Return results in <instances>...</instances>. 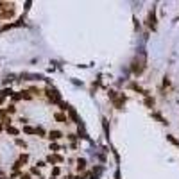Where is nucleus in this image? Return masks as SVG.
Instances as JSON below:
<instances>
[{
    "label": "nucleus",
    "instance_id": "7",
    "mask_svg": "<svg viewBox=\"0 0 179 179\" xmlns=\"http://www.w3.org/2000/svg\"><path fill=\"white\" fill-rule=\"evenodd\" d=\"M61 174H63V168L59 167V165H56V167L50 168V177H59Z\"/></svg>",
    "mask_w": 179,
    "mask_h": 179
},
{
    "label": "nucleus",
    "instance_id": "11",
    "mask_svg": "<svg viewBox=\"0 0 179 179\" xmlns=\"http://www.w3.org/2000/svg\"><path fill=\"white\" fill-rule=\"evenodd\" d=\"M27 91H29V93H31L32 97H34V95H38V97H39V95H41V90H39V88H38V86H31V88H29Z\"/></svg>",
    "mask_w": 179,
    "mask_h": 179
},
{
    "label": "nucleus",
    "instance_id": "26",
    "mask_svg": "<svg viewBox=\"0 0 179 179\" xmlns=\"http://www.w3.org/2000/svg\"><path fill=\"white\" fill-rule=\"evenodd\" d=\"M0 179H9V177H5V176H0Z\"/></svg>",
    "mask_w": 179,
    "mask_h": 179
},
{
    "label": "nucleus",
    "instance_id": "15",
    "mask_svg": "<svg viewBox=\"0 0 179 179\" xmlns=\"http://www.w3.org/2000/svg\"><path fill=\"white\" fill-rule=\"evenodd\" d=\"M27 161H29V154H23V152H22V154L18 156V163L23 165V163H27Z\"/></svg>",
    "mask_w": 179,
    "mask_h": 179
},
{
    "label": "nucleus",
    "instance_id": "21",
    "mask_svg": "<svg viewBox=\"0 0 179 179\" xmlns=\"http://www.w3.org/2000/svg\"><path fill=\"white\" fill-rule=\"evenodd\" d=\"M11 98H13L15 102H16V100H22V93H13V95H11Z\"/></svg>",
    "mask_w": 179,
    "mask_h": 179
},
{
    "label": "nucleus",
    "instance_id": "4",
    "mask_svg": "<svg viewBox=\"0 0 179 179\" xmlns=\"http://www.w3.org/2000/svg\"><path fill=\"white\" fill-rule=\"evenodd\" d=\"M52 118H54L57 124H63V125H68V124H70V120H68V116H66V113H61V111H54Z\"/></svg>",
    "mask_w": 179,
    "mask_h": 179
},
{
    "label": "nucleus",
    "instance_id": "3",
    "mask_svg": "<svg viewBox=\"0 0 179 179\" xmlns=\"http://www.w3.org/2000/svg\"><path fill=\"white\" fill-rule=\"evenodd\" d=\"M47 138L50 142H59V140H63V138H65V132L61 129H50L47 132Z\"/></svg>",
    "mask_w": 179,
    "mask_h": 179
},
{
    "label": "nucleus",
    "instance_id": "18",
    "mask_svg": "<svg viewBox=\"0 0 179 179\" xmlns=\"http://www.w3.org/2000/svg\"><path fill=\"white\" fill-rule=\"evenodd\" d=\"M68 109H70V106H68V104H65V102H59V111H61V113H66Z\"/></svg>",
    "mask_w": 179,
    "mask_h": 179
},
{
    "label": "nucleus",
    "instance_id": "13",
    "mask_svg": "<svg viewBox=\"0 0 179 179\" xmlns=\"http://www.w3.org/2000/svg\"><path fill=\"white\" fill-rule=\"evenodd\" d=\"M65 136H66V140H68V142H72V143L79 140V134H75V132H70V134H65Z\"/></svg>",
    "mask_w": 179,
    "mask_h": 179
},
{
    "label": "nucleus",
    "instance_id": "5",
    "mask_svg": "<svg viewBox=\"0 0 179 179\" xmlns=\"http://www.w3.org/2000/svg\"><path fill=\"white\" fill-rule=\"evenodd\" d=\"M49 149L52 150V154H56V152H61V150H66V147H63V145H61V143H57V142H50Z\"/></svg>",
    "mask_w": 179,
    "mask_h": 179
},
{
    "label": "nucleus",
    "instance_id": "12",
    "mask_svg": "<svg viewBox=\"0 0 179 179\" xmlns=\"http://www.w3.org/2000/svg\"><path fill=\"white\" fill-rule=\"evenodd\" d=\"M22 131L25 132V134H34V127H32V125H23V127H22Z\"/></svg>",
    "mask_w": 179,
    "mask_h": 179
},
{
    "label": "nucleus",
    "instance_id": "25",
    "mask_svg": "<svg viewBox=\"0 0 179 179\" xmlns=\"http://www.w3.org/2000/svg\"><path fill=\"white\" fill-rule=\"evenodd\" d=\"M4 129H5V127H4V124H2V122H0V131H4Z\"/></svg>",
    "mask_w": 179,
    "mask_h": 179
},
{
    "label": "nucleus",
    "instance_id": "14",
    "mask_svg": "<svg viewBox=\"0 0 179 179\" xmlns=\"http://www.w3.org/2000/svg\"><path fill=\"white\" fill-rule=\"evenodd\" d=\"M15 143L18 145V147H22V149H27V142L22 140V138H15Z\"/></svg>",
    "mask_w": 179,
    "mask_h": 179
},
{
    "label": "nucleus",
    "instance_id": "1",
    "mask_svg": "<svg viewBox=\"0 0 179 179\" xmlns=\"http://www.w3.org/2000/svg\"><path fill=\"white\" fill-rule=\"evenodd\" d=\"M65 161H66V158H65L63 154H59V152H56V154H52V152H50V154L47 156V163L54 165V167H56V165H61V163H65Z\"/></svg>",
    "mask_w": 179,
    "mask_h": 179
},
{
    "label": "nucleus",
    "instance_id": "27",
    "mask_svg": "<svg viewBox=\"0 0 179 179\" xmlns=\"http://www.w3.org/2000/svg\"><path fill=\"white\" fill-rule=\"evenodd\" d=\"M50 179H57V177H50Z\"/></svg>",
    "mask_w": 179,
    "mask_h": 179
},
{
    "label": "nucleus",
    "instance_id": "22",
    "mask_svg": "<svg viewBox=\"0 0 179 179\" xmlns=\"http://www.w3.org/2000/svg\"><path fill=\"white\" fill-rule=\"evenodd\" d=\"M145 104H147V106H150V108H152V106H154V100H150V98H147V100H145Z\"/></svg>",
    "mask_w": 179,
    "mask_h": 179
},
{
    "label": "nucleus",
    "instance_id": "20",
    "mask_svg": "<svg viewBox=\"0 0 179 179\" xmlns=\"http://www.w3.org/2000/svg\"><path fill=\"white\" fill-rule=\"evenodd\" d=\"M32 176H31V172H22L20 174V179H31Z\"/></svg>",
    "mask_w": 179,
    "mask_h": 179
},
{
    "label": "nucleus",
    "instance_id": "9",
    "mask_svg": "<svg viewBox=\"0 0 179 179\" xmlns=\"http://www.w3.org/2000/svg\"><path fill=\"white\" fill-rule=\"evenodd\" d=\"M13 15H15L13 9H5V11L0 13V20H9V18H13Z\"/></svg>",
    "mask_w": 179,
    "mask_h": 179
},
{
    "label": "nucleus",
    "instance_id": "6",
    "mask_svg": "<svg viewBox=\"0 0 179 179\" xmlns=\"http://www.w3.org/2000/svg\"><path fill=\"white\" fill-rule=\"evenodd\" d=\"M75 163H77V165H75L77 172H84V170H86V160H84V158H79Z\"/></svg>",
    "mask_w": 179,
    "mask_h": 179
},
{
    "label": "nucleus",
    "instance_id": "2",
    "mask_svg": "<svg viewBox=\"0 0 179 179\" xmlns=\"http://www.w3.org/2000/svg\"><path fill=\"white\" fill-rule=\"evenodd\" d=\"M45 95H47L49 102H52V104H59V102H61V95H59L54 88H47V90H45Z\"/></svg>",
    "mask_w": 179,
    "mask_h": 179
},
{
    "label": "nucleus",
    "instance_id": "19",
    "mask_svg": "<svg viewBox=\"0 0 179 179\" xmlns=\"http://www.w3.org/2000/svg\"><path fill=\"white\" fill-rule=\"evenodd\" d=\"M20 93H22V98H23V100H31V98H32V95L29 93V91H20Z\"/></svg>",
    "mask_w": 179,
    "mask_h": 179
},
{
    "label": "nucleus",
    "instance_id": "10",
    "mask_svg": "<svg viewBox=\"0 0 179 179\" xmlns=\"http://www.w3.org/2000/svg\"><path fill=\"white\" fill-rule=\"evenodd\" d=\"M34 134H38L39 138H47V131H45L41 125H38V127H34Z\"/></svg>",
    "mask_w": 179,
    "mask_h": 179
},
{
    "label": "nucleus",
    "instance_id": "24",
    "mask_svg": "<svg viewBox=\"0 0 179 179\" xmlns=\"http://www.w3.org/2000/svg\"><path fill=\"white\" fill-rule=\"evenodd\" d=\"M4 98H5V95L2 93V91H0V104H4Z\"/></svg>",
    "mask_w": 179,
    "mask_h": 179
},
{
    "label": "nucleus",
    "instance_id": "8",
    "mask_svg": "<svg viewBox=\"0 0 179 179\" xmlns=\"http://www.w3.org/2000/svg\"><path fill=\"white\" fill-rule=\"evenodd\" d=\"M5 132H7V134H11V136H15V138H18L20 129H18V127H15V125H9V127H5Z\"/></svg>",
    "mask_w": 179,
    "mask_h": 179
},
{
    "label": "nucleus",
    "instance_id": "23",
    "mask_svg": "<svg viewBox=\"0 0 179 179\" xmlns=\"http://www.w3.org/2000/svg\"><path fill=\"white\" fill-rule=\"evenodd\" d=\"M5 7H7V4H4V2H0V11H4Z\"/></svg>",
    "mask_w": 179,
    "mask_h": 179
},
{
    "label": "nucleus",
    "instance_id": "17",
    "mask_svg": "<svg viewBox=\"0 0 179 179\" xmlns=\"http://www.w3.org/2000/svg\"><path fill=\"white\" fill-rule=\"evenodd\" d=\"M31 176H39V177H41V168H38V167H31Z\"/></svg>",
    "mask_w": 179,
    "mask_h": 179
},
{
    "label": "nucleus",
    "instance_id": "16",
    "mask_svg": "<svg viewBox=\"0 0 179 179\" xmlns=\"http://www.w3.org/2000/svg\"><path fill=\"white\" fill-rule=\"evenodd\" d=\"M5 111H7V115H15L16 113V106L15 104H9L7 108H5Z\"/></svg>",
    "mask_w": 179,
    "mask_h": 179
}]
</instances>
